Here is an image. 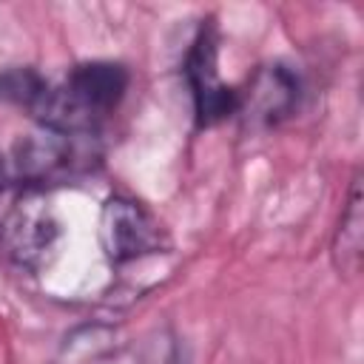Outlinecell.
I'll list each match as a JSON object with an SVG mask.
<instances>
[{"mask_svg":"<svg viewBox=\"0 0 364 364\" xmlns=\"http://www.w3.org/2000/svg\"><path fill=\"white\" fill-rule=\"evenodd\" d=\"M60 239V222L46 202V191L17 188L0 199V250L20 270L37 273L48 264Z\"/></svg>","mask_w":364,"mask_h":364,"instance_id":"3","label":"cell"},{"mask_svg":"<svg viewBox=\"0 0 364 364\" xmlns=\"http://www.w3.org/2000/svg\"><path fill=\"white\" fill-rule=\"evenodd\" d=\"M301 100V82L284 63L259 65L242 88H236V114L253 131L276 128L296 114Z\"/></svg>","mask_w":364,"mask_h":364,"instance_id":"6","label":"cell"},{"mask_svg":"<svg viewBox=\"0 0 364 364\" xmlns=\"http://www.w3.org/2000/svg\"><path fill=\"white\" fill-rule=\"evenodd\" d=\"M94 139L97 136H74L37 125V131L14 142L9 179H14L17 188L34 191H48L54 185L71 182L91 171V165L100 159V154L94 151Z\"/></svg>","mask_w":364,"mask_h":364,"instance_id":"2","label":"cell"},{"mask_svg":"<svg viewBox=\"0 0 364 364\" xmlns=\"http://www.w3.org/2000/svg\"><path fill=\"white\" fill-rule=\"evenodd\" d=\"M361 245H364V213H361V179L355 176L350 185V196L344 202L336 239H333V259L336 267L347 276H355L361 267Z\"/></svg>","mask_w":364,"mask_h":364,"instance_id":"7","label":"cell"},{"mask_svg":"<svg viewBox=\"0 0 364 364\" xmlns=\"http://www.w3.org/2000/svg\"><path fill=\"white\" fill-rule=\"evenodd\" d=\"M182 71L191 88L193 117L199 128H210L236 114V88H230L219 77V34L213 20H202Z\"/></svg>","mask_w":364,"mask_h":364,"instance_id":"4","label":"cell"},{"mask_svg":"<svg viewBox=\"0 0 364 364\" xmlns=\"http://www.w3.org/2000/svg\"><path fill=\"white\" fill-rule=\"evenodd\" d=\"M131 74L122 63L91 60L74 65L63 80L43 85L40 97L28 108L40 128L97 136L108 117L119 108L128 91Z\"/></svg>","mask_w":364,"mask_h":364,"instance_id":"1","label":"cell"},{"mask_svg":"<svg viewBox=\"0 0 364 364\" xmlns=\"http://www.w3.org/2000/svg\"><path fill=\"white\" fill-rule=\"evenodd\" d=\"M6 182H9V168H6V162H3V156H0V199H3V193H6Z\"/></svg>","mask_w":364,"mask_h":364,"instance_id":"8","label":"cell"},{"mask_svg":"<svg viewBox=\"0 0 364 364\" xmlns=\"http://www.w3.org/2000/svg\"><path fill=\"white\" fill-rule=\"evenodd\" d=\"M100 242H102L105 259L117 267L136 262L142 256L159 253L168 245L165 230L154 219V213L131 196H111L102 205Z\"/></svg>","mask_w":364,"mask_h":364,"instance_id":"5","label":"cell"},{"mask_svg":"<svg viewBox=\"0 0 364 364\" xmlns=\"http://www.w3.org/2000/svg\"><path fill=\"white\" fill-rule=\"evenodd\" d=\"M165 364H191V361H188V358L182 355V350H176V353H173V355H171V358H168Z\"/></svg>","mask_w":364,"mask_h":364,"instance_id":"9","label":"cell"}]
</instances>
